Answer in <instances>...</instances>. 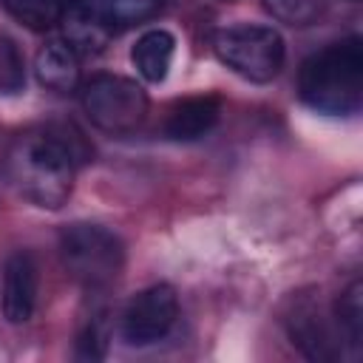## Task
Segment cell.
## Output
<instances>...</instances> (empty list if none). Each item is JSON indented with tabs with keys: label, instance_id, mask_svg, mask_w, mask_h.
<instances>
[{
	"label": "cell",
	"instance_id": "obj_4",
	"mask_svg": "<svg viewBox=\"0 0 363 363\" xmlns=\"http://www.w3.org/2000/svg\"><path fill=\"white\" fill-rule=\"evenodd\" d=\"M216 57L250 82H269L284 68L286 45L272 26L261 23H235L213 34Z\"/></svg>",
	"mask_w": 363,
	"mask_h": 363
},
{
	"label": "cell",
	"instance_id": "obj_11",
	"mask_svg": "<svg viewBox=\"0 0 363 363\" xmlns=\"http://www.w3.org/2000/svg\"><path fill=\"white\" fill-rule=\"evenodd\" d=\"M34 74H37V82L48 91H60V94L77 91L79 57L62 40H48L45 45H40L34 57Z\"/></svg>",
	"mask_w": 363,
	"mask_h": 363
},
{
	"label": "cell",
	"instance_id": "obj_5",
	"mask_svg": "<svg viewBox=\"0 0 363 363\" xmlns=\"http://www.w3.org/2000/svg\"><path fill=\"white\" fill-rule=\"evenodd\" d=\"M79 99L88 119L111 136H128L139 130L150 108L145 88L119 74H94L82 85Z\"/></svg>",
	"mask_w": 363,
	"mask_h": 363
},
{
	"label": "cell",
	"instance_id": "obj_10",
	"mask_svg": "<svg viewBox=\"0 0 363 363\" xmlns=\"http://www.w3.org/2000/svg\"><path fill=\"white\" fill-rule=\"evenodd\" d=\"M221 116V99L216 94H199L179 99L164 119V136L173 142H196L207 136Z\"/></svg>",
	"mask_w": 363,
	"mask_h": 363
},
{
	"label": "cell",
	"instance_id": "obj_9",
	"mask_svg": "<svg viewBox=\"0 0 363 363\" xmlns=\"http://www.w3.org/2000/svg\"><path fill=\"white\" fill-rule=\"evenodd\" d=\"M57 28H60V34H62L60 40H62L77 57L102 54L105 45L111 43V34H113V28H111L96 11H91L85 3H79V0H68V3H65Z\"/></svg>",
	"mask_w": 363,
	"mask_h": 363
},
{
	"label": "cell",
	"instance_id": "obj_17",
	"mask_svg": "<svg viewBox=\"0 0 363 363\" xmlns=\"http://www.w3.org/2000/svg\"><path fill=\"white\" fill-rule=\"evenodd\" d=\"M23 85H26L23 54L11 37L0 34V91L3 94H20Z\"/></svg>",
	"mask_w": 363,
	"mask_h": 363
},
{
	"label": "cell",
	"instance_id": "obj_12",
	"mask_svg": "<svg viewBox=\"0 0 363 363\" xmlns=\"http://www.w3.org/2000/svg\"><path fill=\"white\" fill-rule=\"evenodd\" d=\"M173 54H176V37L164 28H150L136 40V45L130 51V62L142 79L162 82L170 71Z\"/></svg>",
	"mask_w": 363,
	"mask_h": 363
},
{
	"label": "cell",
	"instance_id": "obj_6",
	"mask_svg": "<svg viewBox=\"0 0 363 363\" xmlns=\"http://www.w3.org/2000/svg\"><path fill=\"white\" fill-rule=\"evenodd\" d=\"M284 326H286L289 340L309 360L329 363V360L343 357V349H340V340L329 323V315L315 295H309V292L292 295L286 301V309H284Z\"/></svg>",
	"mask_w": 363,
	"mask_h": 363
},
{
	"label": "cell",
	"instance_id": "obj_3",
	"mask_svg": "<svg viewBox=\"0 0 363 363\" xmlns=\"http://www.w3.org/2000/svg\"><path fill=\"white\" fill-rule=\"evenodd\" d=\"M60 258L65 272L91 289L108 286L125 267V244L116 233L99 224H68L60 233Z\"/></svg>",
	"mask_w": 363,
	"mask_h": 363
},
{
	"label": "cell",
	"instance_id": "obj_14",
	"mask_svg": "<svg viewBox=\"0 0 363 363\" xmlns=\"http://www.w3.org/2000/svg\"><path fill=\"white\" fill-rule=\"evenodd\" d=\"M3 9L31 31L57 28L68 0H0Z\"/></svg>",
	"mask_w": 363,
	"mask_h": 363
},
{
	"label": "cell",
	"instance_id": "obj_13",
	"mask_svg": "<svg viewBox=\"0 0 363 363\" xmlns=\"http://www.w3.org/2000/svg\"><path fill=\"white\" fill-rule=\"evenodd\" d=\"M91 11H96L111 28H128L156 14L159 0H79Z\"/></svg>",
	"mask_w": 363,
	"mask_h": 363
},
{
	"label": "cell",
	"instance_id": "obj_2",
	"mask_svg": "<svg viewBox=\"0 0 363 363\" xmlns=\"http://www.w3.org/2000/svg\"><path fill=\"white\" fill-rule=\"evenodd\" d=\"M301 99L329 116L357 113L363 105V43L346 37L303 60L298 71Z\"/></svg>",
	"mask_w": 363,
	"mask_h": 363
},
{
	"label": "cell",
	"instance_id": "obj_8",
	"mask_svg": "<svg viewBox=\"0 0 363 363\" xmlns=\"http://www.w3.org/2000/svg\"><path fill=\"white\" fill-rule=\"evenodd\" d=\"M37 292H40V267L31 252L17 250L3 264V318L14 326L28 323L37 309Z\"/></svg>",
	"mask_w": 363,
	"mask_h": 363
},
{
	"label": "cell",
	"instance_id": "obj_18",
	"mask_svg": "<svg viewBox=\"0 0 363 363\" xmlns=\"http://www.w3.org/2000/svg\"><path fill=\"white\" fill-rule=\"evenodd\" d=\"M105 352H108V323H105V315H96L79 332L77 357H82V360H99V357H105Z\"/></svg>",
	"mask_w": 363,
	"mask_h": 363
},
{
	"label": "cell",
	"instance_id": "obj_1",
	"mask_svg": "<svg viewBox=\"0 0 363 363\" xmlns=\"http://www.w3.org/2000/svg\"><path fill=\"white\" fill-rule=\"evenodd\" d=\"M94 147L68 125H45L23 130L11 139L3 156V173L11 190L43 210H57L74 190V176Z\"/></svg>",
	"mask_w": 363,
	"mask_h": 363
},
{
	"label": "cell",
	"instance_id": "obj_16",
	"mask_svg": "<svg viewBox=\"0 0 363 363\" xmlns=\"http://www.w3.org/2000/svg\"><path fill=\"white\" fill-rule=\"evenodd\" d=\"M261 3L278 23H286L295 28L318 23L326 11V0H261Z\"/></svg>",
	"mask_w": 363,
	"mask_h": 363
},
{
	"label": "cell",
	"instance_id": "obj_15",
	"mask_svg": "<svg viewBox=\"0 0 363 363\" xmlns=\"http://www.w3.org/2000/svg\"><path fill=\"white\" fill-rule=\"evenodd\" d=\"M335 320H337L340 335L354 349H360V343H363V284L357 278L340 292V298L335 303Z\"/></svg>",
	"mask_w": 363,
	"mask_h": 363
},
{
	"label": "cell",
	"instance_id": "obj_7",
	"mask_svg": "<svg viewBox=\"0 0 363 363\" xmlns=\"http://www.w3.org/2000/svg\"><path fill=\"white\" fill-rule=\"evenodd\" d=\"M179 318V298L173 286L153 284L136 292L122 312V337L130 346H150L162 340Z\"/></svg>",
	"mask_w": 363,
	"mask_h": 363
}]
</instances>
